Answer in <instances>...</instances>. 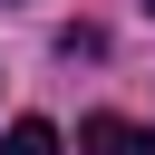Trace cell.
<instances>
[{
    "instance_id": "1",
    "label": "cell",
    "mask_w": 155,
    "mask_h": 155,
    "mask_svg": "<svg viewBox=\"0 0 155 155\" xmlns=\"http://www.w3.org/2000/svg\"><path fill=\"white\" fill-rule=\"evenodd\" d=\"M78 155H155V126H136V116H87V126H78Z\"/></svg>"
},
{
    "instance_id": "2",
    "label": "cell",
    "mask_w": 155,
    "mask_h": 155,
    "mask_svg": "<svg viewBox=\"0 0 155 155\" xmlns=\"http://www.w3.org/2000/svg\"><path fill=\"white\" fill-rule=\"evenodd\" d=\"M0 155H68V145H58V126H48V116H19V126L0 136Z\"/></svg>"
},
{
    "instance_id": "3",
    "label": "cell",
    "mask_w": 155,
    "mask_h": 155,
    "mask_svg": "<svg viewBox=\"0 0 155 155\" xmlns=\"http://www.w3.org/2000/svg\"><path fill=\"white\" fill-rule=\"evenodd\" d=\"M145 10H155V0H145Z\"/></svg>"
}]
</instances>
